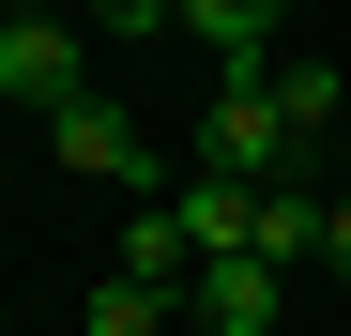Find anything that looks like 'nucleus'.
Returning a JSON list of instances; mask_svg holds the SVG:
<instances>
[{
    "instance_id": "1",
    "label": "nucleus",
    "mask_w": 351,
    "mask_h": 336,
    "mask_svg": "<svg viewBox=\"0 0 351 336\" xmlns=\"http://www.w3.org/2000/svg\"><path fill=\"white\" fill-rule=\"evenodd\" d=\"M199 168H229V184H306V123L275 107V62H229V77H214Z\"/></svg>"
},
{
    "instance_id": "2",
    "label": "nucleus",
    "mask_w": 351,
    "mask_h": 336,
    "mask_svg": "<svg viewBox=\"0 0 351 336\" xmlns=\"http://www.w3.org/2000/svg\"><path fill=\"white\" fill-rule=\"evenodd\" d=\"M62 168H77V184H153V123L107 107V92H77L62 107Z\"/></svg>"
},
{
    "instance_id": "3",
    "label": "nucleus",
    "mask_w": 351,
    "mask_h": 336,
    "mask_svg": "<svg viewBox=\"0 0 351 336\" xmlns=\"http://www.w3.org/2000/svg\"><path fill=\"white\" fill-rule=\"evenodd\" d=\"M275 306H290L275 260H199V275H184V321H199V336H275Z\"/></svg>"
},
{
    "instance_id": "4",
    "label": "nucleus",
    "mask_w": 351,
    "mask_h": 336,
    "mask_svg": "<svg viewBox=\"0 0 351 336\" xmlns=\"http://www.w3.org/2000/svg\"><path fill=\"white\" fill-rule=\"evenodd\" d=\"M0 92L62 123V107H77V31L62 16H0Z\"/></svg>"
},
{
    "instance_id": "5",
    "label": "nucleus",
    "mask_w": 351,
    "mask_h": 336,
    "mask_svg": "<svg viewBox=\"0 0 351 336\" xmlns=\"http://www.w3.org/2000/svg\"><path fill=\"white\" fill-rule=\"evenodd\" d=\"M107 275H138V291H184V275H199V230H184V199L123 214V260H107Z\"/></svg>"
},
{
    "instance_id": "6",
    "label": "nucleus",
    "mask_w": 351,
    "mask_h": 336,
    "mask_svg": "<svg viewBox=\"0 0 351 336\" xmlns=\"http://www.w3.org/2000/svg\"><path fill=\"white\" fill-rule=\"evenodd\" d=\"M321 214H336V199H306V184H260V230H245V260L306 275V260H321Z\"/></svg>"
},
{
    "instance_id": "7",
    "label": "nucleus",
    "mask_w": 351,
    "mask_h": 336,
    "mask_svg": "<svg viewBox=\"0 0 351 336\" xmlns=\"http://www.w3.org/2000/svg\"><path fill=\"white\" fill-rule=\"evenodd\" d=\"M275 16H290V0H184V31L214 46V77L229 62H275Z\"/></svg>"
},
{
    "instance_id": "8",
    "label": "nucleus",
    "mask_w": 351,
    "mask_h": 336,
    "mask_svg": "<svg viewBox=\"0 0 351 336\" xmlns=\"http://www.w3.org/2000/svg\"><path fill=\"white\" fill-rule=\"evenodd\" d=\"M275 107H290L306 138H351V77H336V62H275Z\"/></svg>"
},
{
    "instance_id": "9",
    "label": "nucleus",
    "mask_w": 351,
    "mask_h": 336,
    "mask_svg": "<svg viewBox=\"0 0 351 336\" xmlns=\"http://www.w3.org/2000/svg\"><path fill=\"white\" fill-rule=\"evenodd\" d=\"M168 306H184V291H138V275H107V291H92V336H168Z\"/></svg>"
},
{
    "instance_id": "10",
    "label": "nucleus",
    "mask_w": 351,
    "mask_h": 336,
    "mask_svg": "<svg viewBox=\"0 0 351 336\" xmlns=\"http://www.w3.org/2000/svg\"><path fill=\"white\" fill-rule=\"evenodd\" d=\"M92 16L123 31V46H153V31H184V0H92Z\"/></svg>"
},
{
    "instance_id": "11",
    "label": "nucleus",
    "mask_w": 351,
    "mask_h": 336,
    "mask_svg": "<svg viewBox=\"0 0 351 336\" xmlns=\"http://www.w3.org/2000/svg\"><path fill=\"white\" fill-rule=\"evenodd\" d=\"M321 275H351V199H336V214H321Z\"/></svg>"
},
{
    "instance_id": "12",
    "label": "nucleus",
    "mask_w": 351,
    "mask_h": 336,
    "mask_svg": "<svg viewBox=\"0 0 351 336\" xmlns=\"http://www.w3.org/2000/svg\"><path fill=\"white\" fill-rule=\"evenodd\" d=\"M336 199H351V138H336Z\"/></svg>"
},
{
    "instance_id": "13",
    "label": "nucleus",
    "mask_w": 351,
    "mask_h": 336,
    "mask_svg": "<svg viewBox=\"0 0 351 336\" xmlns=\"http://www.w3.org/2000/svg\"><path fill=\"white\" fill-rule=\"evenodd\" d=\"M16 16H62V0H16Z\"/></svg>"
},
{
    "instance_id": "14",
    "label": "nucleus",
    "mask_w": 351,
    "mask_h": 336,
    "mask_svg": "<svg viewBox=\"0 0 351 336\" xmlns=\"http://www.w3.org/2000/svg\"><path fill=\"white\" fill-rule=\"evenodd\" d=\"M0 16H16V0H0Z\"/></svg>"
}]
</instances>
